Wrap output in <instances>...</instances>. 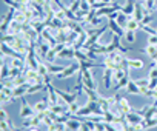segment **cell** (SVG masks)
I'll return each mask as SVG.
<instances>
[{
    "label": "cell",
    "mask_w": 157,
    "mask_h": 131,
    "mask_svg": "<svg viewBox=\"0 0 157 131\" xmlns=\"http://www.w3.org/2000/svg\"><path fill=\"white\" fill-rule=\"evenodd\" d=\"M108 25H109V29L113 31V34H117V36H120V37H122V36H125V28H122L116 20H109V23H108Z\"/></svg>",
    "instance_id": "5b68a950"
},
{
    "label": "cell",
    "mask_w": 157,
    "mask_h": 131,
    "mask_svg": "<svg viewBox=\"0 0 157 131\" xmlns=\"http://www.w3.org/2000/svg\"><path fill=\"white\" fill-rule=\"evenodd\" d=\"M31 131H37V129H31Z\"/></svg>",
    "instance_id": "f1b7e54d"
},
{
    "label": "cell",
    "mask_w": 157,
    "mask_h": 131,
    "mask_svg": "<svg viewBox=\"0 0 157 131\" xmlns=\"http://www.w3.org/2000/svg\"><path fill=\"white\" fill-rule=\"evenodd\" d=\"M129 19H131L129 16H126L125 13H122V11H120V13H119V17H117V20H116V22H117L122 28H126V23H128V20H129Z\"/></svg>",
    "instance_id": "5bb4252c"
},
{
    "label": "cell",
    "mask_w": 157,
    "mask_h": 131,
    "mask_svg": "<svg viewBox=\"0 0 157 131\" xmlns=\"http://www.w3.org/2000/svg\"><path fill=\"white\" fill-rule=\"evenodd\" d=\"M125 39L128 43H132L136 40V31H131V29H125Z\"/></svg>",
    "instance_id": "e0dca14e"
},
{
    "label": "cell",
    "mask_w": 157,
    "mask_h": 131,
    "mask_svg": "<svg viewBox=\"0 0 157 131\" xmlns=\"http://www.w3.org/2000/svg\"><path fill=\"white\" fill-rule=\"evenodd\" d=\"M100 2H105V3H108V5H111V2H113V0H100Z\"/></svg>",
    "instance_id": "484cf974"
},
{
    "label": "cell",
    "mask_w": 157,
    "mask_h": 131,
    "mask_svg": "<svg viewBox=\"0 0 157 131\" xmlns=\"http://www.w3.org/2000/svg\"><path fill=\"white\" fill-rule=\"evenodd\" d=\"M129 80H131V79H129V74L126 73V74H125L119 82H117V85H116V91H120L122 88H126V87H128V83H129Z\"/></svg>",
    "instance_id": "4fadbf2b"
},
{
    "label": "cell",
    "mask_w": 157,
    "mask_h": 131,
    "mask_svg": "<svg viewBox=\"0 0 157 131\" xmlns=\"http://www.w3.org/2000/svg\"><path fill=\"white\" fill-rule=\"evenodd\" d=\"M125 60H126L128 68H136V70L143 68V62L140 59H125Z\"/></svg>",
    "instance_id": "9c48e42d"
},
{
    "label": "cell",
    "mask_w": 157,
    "mask_h": 131,
    "mask_svg": "<svg viewBox=\"0 0 157 131\" xmlns=\"http://www.w3.org/2000/svg\"><path fill=\"white\" fill-rule=\"evenodd\" d=\"M148 36H157V29L155 28H152V26H149V25H143V26H140Z\"/></svg>",
    "instance_id": "ac0fdd59"
},
{
    "label": "cell",
    "mask_w": 157,
    "mask_h": 131,
    "mask_svg": "<svg viewBox=\"0 0 157 131\" xmlns=\"http://www.w3.org/2000/svg\"><path fill=\"white\" fill-rule=\"evenodd\" d=\"M126 91L128 93H134V94H142V87H139L136 83V80H129V83L126 87Z\"/></svg>",
    "instance_id": "8fae6325"
},
{
    "label": "cell",
    "mask_w": 157,
    "mask_h": 131,
    "mask_svg": "<svg viewBox=\"0 0 157 131\" xmlns=\"http://www.w3.org/2000/svg\"><path fill=\"white\" fill-rule=\"evenodd\" d=\"M34 108H31L29 105H28V102H26V99H22V111H20V116L22 117H31V116H34Z\"/></svg>",
    "instance_id": "277c9868"
},
{
    "label": "cell",
    "mask_w": 157,
    "mask_h": 131,
    "mask_svg": "<svg viewBox=\"0 0 157 131\" xmlns=\"http://www.w3.org/2000/svg\"><path fill=\"white\" fill-rule=\"evenodd\" d=\"M46 65H48V71H49V74H60L66 67H65V65H52L51 62H46Z\"/></svg>",
    "instance_id": "ba28073f"
},
{
    "label": "cell",
    "mask_w": 157,
    "mask_h": 131,
    "mask_svg": "<svg viewBox=\"0 0 157 131\" xmlns=\"http://www.w3.org/2000/svg\"><path fill=\"white\" fill-rule=\"evenodd\" d=\"M80 73H82V77H83V87H86V88H90V90H97L91 71H90V70H80Z\"/></svg>",
    "instance_id": "7a4b0ae2"
},
{
    "label": "cell",
    "mask_w": 157,
    "mask_h": 131,
    "mask_svg": "<svg viewBox=\"0 0 157 131\" xmlns=\"http://www.w3.org/2000/svg\"><path fill=\"white\" fill-rule=\"evenodd\" d=\"M72 2H74V0H72Z\"/></svg>",
    "instance_id": "f546056e"
},
{
    "label": "cell",
    "mask_w": 157,
    "mask_h": 131,
    "mask_svg": "<svg viewBox=\"0 0 157 131\" xmlns=\"http://www.w3.org/2000/svg\"><path fill=\"white\" fill-rule=\"evenodd\" d=\"M136 83H137L139 87H148V83H149V77H146V79H139V80H136Z\"/></svg>",
    "instance_id": "603a6c76"
},
{
    "label": "cell",
    "mask_w": 157,
    "mask_h": 131,
    "mask_svg": "<svg viewBox=\"0 0 157 131\" xmlns=\"http://www.w3.org/2000/svg\"><path fill=\"white\" fill-rule=\"evenodd\" d=\"M137 28H140V23L137 22V20H134L132 17L128 20V23H126V28L125 29H131V31H136Z\"/></svg>",
    "instance_id": "2e32d148"
},
{
    "label": "cell",
    "mask_w": 157,
    "mask_h": 131,
    "mask_svg": "<svg viewBox=\"0 0 157 131\" xmlns=\"http://www.w3.org/2000/svg\"><path fill=\"white\" fill-rule=\"evenodd\" d=\"M154 65H155V67H157V59H155V60H154Z\"/></svg>",
    "instance_id": "83f0119b"
},
{
    "label": "cell",
    "mask_w": 157,
    "mask_h": 131,
    "mask_svg": "<svg viewBox=\"0 0 157 131\" xmlns=\"http://www.w3.org/2000/svg\"><path fill=\"white\" fill-rule=\"evenodd\" d=\"M72 57H75V49L71 46H66L63 51H60L59 52V56H57V59H72Z\"/></svg>",
    "instance_id": "8992f818"
},
{
    "label": "cell",
    "mask_w": 157,
    "mask_h": 131,
    "mask_svg": "<svg viewBox=\"0 0 157 131\" xmlns=\"http://www.w3.org/2000/svg\"><path fill=\"white\" fill-rule=\"evenodd\" d=\"M134 0H128L126 2V5L122 8V13H125L126 16H129V17H132V14H134Z\"/></svg>",
    "instance_id": "7c38bea8"
},
{
    "label": "cell",
    "mask_w": 157,
    "mask_h": 131,
    "mask_svg": "<svg viewBox=\"0 0 157 131\" xmlns=\"http://www.w3.org/2000/svg\"><path fill=\"white\" fill-rule=\"evenodd\" d=\"M37 46H39V56H40V59L42 60H46V56H48V52L51 49V45L45 42V43H39Z\"/></svg>",
    "instance_id": "52a82bcc"
},
{
    "label": "cell",
    "mask_w": 157,
    "mask_h": 131,
    "mask_svg": "<svg viewBox=\"0 0 157 131\" xmlns=\"http://www.w3.org/2000/svg\"><path fill=\"white\" fill-rule=\"evenodd\" d=\"M78 70H82V68H80V63H78V62H77V63H71V65H68V67H66L60 74H56V77H57V79H66V77H71V76H72L74 73H77Z\"/></svg>",
    "instance_id": "6da1fadb"
},
{
    "label": "cell",
    "mask_w": 157,
    "mask_h": 131,
    "mask_svg": "<svg viewBox=\"0 0 157 131\" xmlns=\"http://www.w3.org/2000/svg\"><path fill=\"white\" fill-rule=\"evenodd\" d=\"M113 74H114V70L105 68V73H103V82H105V88H109V87H111V79H113Z\"/></svg>",
    "instance_id": "30bf717a"
},
{
    "label": "cell",
    "mask_w": 157,
    "mask_h": 131,
    "mask_svg": "<svg viewBox=\"0 0 157 131\" xmlns=\"http://www.w3.org/2000/svg\"><path fill=\"white\" fill-rule=\"evenodd\" d=\"M52 2H54L56 5H60V3H62V2H60V0H52Z\"/></svg>",
    "instance_id": "4316f807"
},
{
    "label": "cell",
    "mask_w": 157,
    "mask_h": 131,
    "mask_svg": "<svg viewBox=\"0 0 157 131\" xmlns=\"http://www.w3.org/2000/svg\"><path fill=\"white\" fill-rule=\"evenodd\" d=\"M151 20H152V16H151V14H146V16L142 19L140 26H143V25H149V23H151Z\"/></svg>",
    "instance_id": "44dd1931"
},
{
    "label": "cell",
    "mask_w": 157,
    "mask_h": 131,
    "mask_svg": "<svg viewBox=\"0 0 157 131\" xmlns=\"http://www.w3.org/2000/svg\"><path fill=\"white\" fill-rule=\"evenodd\" d=\"M56 91H57V96H60L62 99H65V102L68 103V105H71V103H74L75 102V99L78 97V93H66V91H62V90H59V88H56Z\"/></svg>",
    "instance_id": "3957f363"
},
{
    "label": "cell",
    "mask_w": 157,
    "mask_h": 131,
    "mask_svg": "<svg viewBox=\"0 0 157 131\" xmlns=\"http://www.w3.org/2000/svg\"><path fill=\"white\" fill-rule=\"evenodd\" d=\"M3 2H5L10 8H14V10H17V11H22V8H23V3H22V2H17V0H3Z\"/></svg>",
    "instance_id": "9a60e30c"
},
{
    "label": "cell",
    "mask_w": 157,
    "mask_h": 131,
    "mask_svg": "<svg viewBox=\"0 0 157 131\" xmlns=\"http://www.w3.org/2000/svg\"><path fill=\"white\" fill-rule=\"evenodd\" d=\"M66 126H68L69 129H78V128H80L82 125L78 123L77 120H72V119H69V120L66 122Z\"/></svg>",
    "instance_id": "d6986e66"
},
{
    "label": "cell",
    "mask_w": 157,
    "mask_h": 131,
    "mask_svg": "<svg viewBox=\"0 0 157 131\" xmlns=\"http://www.w3.org/2000/svg\"><path fill=\"white\" fill-rule=\"evenodd\" d=\"M148 77H149V79H157V67H155V65H152V68H151Z\"/></svg>",
    "instance_id": "cb8c5ba5"
},
{
    "label": "cell",
    "mask_w": 157,
    "mask_h": 131,
    "mask_svg": "<svg viewBox=\"0 0 157 131\" xmlns=\"http://www.w3.org/2000/svg\"><path fill=\"white\" fill-rule=\"evenodd\" d=\"M6 77H10V68H8V65L3 62L2 63V80H6Z\"/></svg>",
    "instance_id": "ffe728a7"
},
{
    "label": "cell",
    "mask_w": 157,
    "mask_h": 131,
    "mask_svg": "<svg viewBox=\"0 0 157 131\" xmlns=\"http://www.w3.org/2000/svg\"><path fill=\"white\" fill-rule=\"evenodd\" d=\"M145 6H146L148 11L154 10V6H157V5H155V0H146V2H145Z\"/></svg>",
    "instance_id": "7402d4cb"
},
{
    "label": "cell",
    "mask_w": 157,
    "mask_h": 131,
    "mask_svg": "<svg viewBox=\"0 0 157 131\" xmlns=\"http://www.w3.org/2000/svg\"><path fill=\"white\" fill-rule=\"evenodd\" d=\"M78 110H80V106L77 105V102H74V103L69 105V111H71V113H77Z\"/></svg>",
    "instance_id": "d4e9b609"
}]
</instances>
